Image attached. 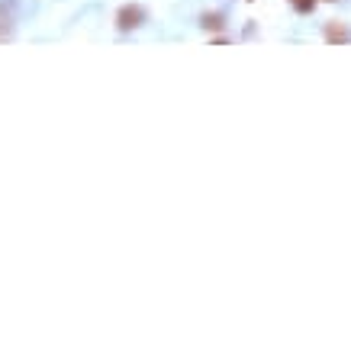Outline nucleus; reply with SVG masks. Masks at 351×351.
<instances>
[{
  "instance_id": "nucleus-1",
  "label": "nucleus",
  "mask_w": 351,
  "mask_h": 351,
  "mask_svg": "<svg viewBox=\"0 0 351 351\" xmlns=\"http://www.w3.org/2000/svg\"><path fill=\"white\" fill-rule=\"evenodd\" d=\"M142 7H123V13H119V29H132V26H138L142 23Z\"/></svg>"
},
{
  "instance_id": "nucleus-2",
  "label": "nucleus",
  "mask_w": 351,
  "mask_h": 351,
  "mask_svg": "<svg viewBox=\"0 0 351 351\" xmlns=\"http://www.w3.org/2000/svg\"><path fill=\"white\" fill-rule=\"evenodd\" d=\"M293 3V10L297 13H313L316 10V0H290Z\"/></svg>"
}]
</instances>
